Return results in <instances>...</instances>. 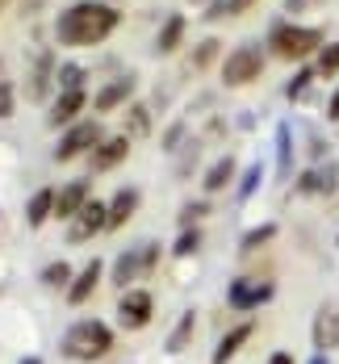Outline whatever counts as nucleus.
Listing matches in <instances>:
<instances>
[{
  "label": "nucleus",
  "instance_id": "24",
  "mask_svg": "<svg viewBox=\"0 0 339 364\" xmlns=\"http://www.w3.org/2000/svg\"><path fill=\"white\" fill-rule=\"evenodd\" d=\"M151 134V109L147 105H130L126 109V139H143Z\"/></svg>",
  "mask_w": 339,
  "mask_h": 364
},
{
  "label": "nucleus",
  "instance_id": "40",
  "mask_svg": "<svg viewBox=\"0 0 339 364\" xmlns=\"http://www.w3.org/2000/svg\"><path fill=\"white\" fill-rule=\"evenodd\" d=\"M268 364H294V356H289V352H272V356H268Z\"/></svg>",
  "mask_w": 339,
  "mask_h": 364
},
{
  "label": "nucleus",
  "instance_id": "21",
  "mask_svg": "<svg viewBox=\"0 0 339 364\" xmlns=\"http://www.w3.org/2000/svg\"><path fill=\"white\" fill-rule=\"evenodd\" d=\"M181 42H185V17H181V13H172V17L163 21L159 38H155V50H159V55H172Z\"/></svg>",
  "mask_w": 339,
  "mask_h": 364
},
{
  "label": "nucleus",
  "instance_id": "43",
  "mask_svg": "<svg viewBox=\"0 0 339 364\" xmlns=\"http://www.w3.org/2000/svg\"><path fill=\"white\" fill-rule=\"evenodd\" d=\"M0 9H4V0H0Z\"/></svg>",
  "mask_w": 339,
  "mask_h": 364
},
{
  "label": "nucleus",
  "instance_id": "23",
  "mask_svg": "<svg viewBox=\"0 0 339 364\" xmlns=\"http://www.w3.org/2000/svg\"><path fill=\"white\" fill-rule=\"evenodd\" d=\"M193 331H197V314L188 310V314H181V323L172 327V335H168V343H163V348H168V352H185L188 339H193Z\"/></svg>",
  "mask_w": 339,
  "mask_h": 364
},
{
  "label": "nucleus",
  "instance_id": "27",
  "mask_svg": "<svg viewBox=\"0 0 339 364\" xmlns=\"http://www.w3.org/2000/svg\"><path fill=\"white\" fill-rule=\"evenodd\" d=\"M289 168H294V143H289V126H281L276 130V172L289 176Z\"/></svg>",
  "mask_w": 339,
  "mask_h": 364
},
{
  "label": "nucleus",
  "instance_id": "30",
  "mask_svg": "<svg viewBox=\"0 0 339 364\" xmlns=\"http://www.w3.org/2000/svg\"><path fill=\"white\" fill-rule=\"evenodd\" d=\"M218 46H222L218 38H205V42L197 46V55H193V68H197V72H205V68H210V63L218 59Z\"/></svg>",
  "mask_w": 339,
  "mask_h": 364
},
{
  "label": "nucleus",
  "instance_id": "38",
  "mask_svg": "<svg viewBox=\"0 0 339 364\" xmlns=\"http://www.w3.org/2000/svg\"><path fill=\"white\" fill-rule=\"evenodd\" d=\"M323 0H285V13H306V9H318Z\"/></svg>",
  "mask_w": 339,
  "mask_h": 364
},
{
  "label": "nucleus",
  "instance_id": "33",
  "mask_svg": "<svg viewBox=\"0 0 339 364\" xmlns=\"http://www.w3.org/2000/svg\"><path fill=\"white\" fill-rule=\"evenodd\" d=\"M197 247H201V230H197V226H188V230L176 235V247H172V252H176V255H193Z\"/></svg>",
  "mask_w": 339,
  "mask_h": 364
},
{
  "label": "nucleus",
  "instance_id": "2",
  "mask_svg": "<svg viewBox=\"0 0 339 364\" xmlns=\"http://www.w3.org/2000/svg\"><path fill=\"white\" fill-rule=\"evenodd\" d=\"M109 348H113V331L105 323H97V318H84V323L68 327V335H63V356L80 364L109 356Z\"/></svg>",
  "mask_w": 339,
  "mask_h": 364
},
{
  "label": "nucleus",
  "instance_id": "31",
  "mask_svg": "<svg viewBox=\"0 0 339 364\" xmlns=\"http://www.w3.org/2000/svg\"><path fill=\"white\" fill-rule=\"evenodd\" d=\"M55 75H59V92H68V88H84V80H88L84 68H75V63H63Z\"/></svg>",
  "mask_w": 339,
  "mask_h": 364
},
{
  "label": "nucleus",
  "instance_id": "16",
  "mask_svg": "<svg viewBox=\"0 0 339 364\" xmlns=\"http://www.w3.org/2000/svg\"><path fill=\"white\" fill-rule=\"evenodd\" d=\"M252 335H256V323H252V318H247V323H239V327H230L222 339H218V348H214L210 364H230L239 352H243V343H247Z\"/></svg>",
  "mask_w": 339,
  "mask_h": 364
},
{
  "label": "nucleus",
  "instance_id": "37",
  "mask_svg": "<svg viewBox=\"0 0 339 364\" xmlns=\"http://www.w3.org/2000/svg\"><path fill=\"white\" fill-rule=\"evenodd\" d=\"M181 134H185V122H176V126H172V130L163 134V146H168V151H176V143H181Z\"/></svg>",
  "mask_w": 339,
  "mask_h": 364
},
{
  "label": "nucleus",
  "instance_id": "7",
  "mask_svg": "<svg viewBox=\"0 0 339 364\" xmlns=\"http://www.w3.org/2000/svg\"><path fill=\"white\" fill-rule=\"evenodd\" d=\"M272 281H256V277H239V281H230V289H226V306L230 310H239V314H252V310H260L264 301H272Z\"/></svg>",
  "mask_w": 339,
  "mask_h": 364
},
{
  "label": "nucleus",
  "instance_id": "11",
  "mask_svg": "<svg viewBox=\"0 0 339 364\" xmlns=\"http://www.w3.org/2000/svg\"><path fill=\"white\" fill-rule=\"evenodd\" d=\"M84 105H88V92H84V88H68V92L55 97V105H50V113H46V122H50V126H75L80 113H84Z\"/></svg>",
  "mask_w": 339,
  "mask_h": 364
},
{
  "label": "nucleus",
  "instance_id": "14",
  "mask_svg": "<svg viewBox=\"0 0 339 364\" xmlns=\"http://www.w3.org/2000/svg\"><path fill=\"white\" fill-rule=\"evenodd\" d=\"M126 155H130V139L113 134V139H101V146L88 155V164H92V172H113L117 164H126Z\"/></svg>",
  "mask_w": 339,
  "mask_h": 364
},
{
  "label": "nucleus",
  "instance_id": "6",
  "mask_svg": "<svg viewBox=\"0 0 339 364\" xmlns=\"http://www.w3.org/2000/svg\"><path fill=\"white\" fill-rule=\"evenodd\" d=\"M264 75V50L260 46H235L230 55H226L222 63V84L226 88H243V84H256Z\"/></svg>",
  "mask_w": 339,
  "mask_h": 364
},
{
  "label": "nucleus",
  "instance_id": "35",
  "mask_svg": "<svg viewBox=\"0 0 339 364\" xmlns=\"http://www.w3.org/2000/svg\"><path fill=\"white\" fill-rule=\"evenodd\" d=\"M205 214H210V205H205V201H188L185 210H181V226L188 230V226H197Z\"/></svg>",
  "mask_w": 339,
  "mask_h": 364
},
{
  "label": "nucleus",
  "instance_id": "15",
  "mask_svg": "<svg viewBox=\"0 0 339 364\" xmlns=\"http://www.w3.org/2000/svg\"><path fill=\"white\" fill-rule=\"evenodd\" d=\"M339 184V168L335 164H323V168H306L298 176V193L301 197H323V193H335Z\"/></svg>",
  "mask_w": 339,
  "mask_h": 364
},
{
  "label": "nucleus",
  "instance_id": "25",
  "mask_svg": "<svg viewBox=\"0 0 339 364\" xmlns=\"http://www.w3.org/2000/svg\"><path fill=\"white\" fill-rule=\"evenodd\" d=\"M72 264H63V259H55V264H46V272H42V285L46 289H63L68 293V285H72Z\"/></svg>",
  "mask_w": 339,
  "mask_h": 364
},
{
  "label": "nucleus",
  "instance_id": "29",
  "mask_svg": "<svg viewBox=\"0 0 339 364\" xmlns=\"http://www.w3.org/2000/svg\"><path fill=\"white\" fill-rule=\"evenodd\" d=\"M272 239H276V226H272V222H268V226H256V230L243 235V252H256V247L272 243Z\"/></svg>",
  "mask_w": 339,
  "mask_h": 364
},
{
  "label": "nucleus",
  "instance_id": "26",
  "mask_svg": "<svg viewBox=\"0 0 339 364\" xmlns=\"http://www.w3.org/2000/svg\"><path fill=\"white\" fill-rule=\"evenodd\" d=\"M314 75H323V80L339 75V42H331V46L318 50V59H314Z\"/></svg>",
  "mask_w": 339,
  "mask_h": 364
},
{
  "label": "nucleus",
  "instance_id": "13",
  "mask_svg": "<svg viewBox=\"0 0 339 364\" xmlns=\"http://www.w3.org/2000/svg\"><path fill=\"white\" fill-rule=\"evenodd\" d=\"M92 197V181H72V184H63L59 193H55V218H63V222H72L80 210H84V201Z\"/></svg>",
  "mask_w": 339,
  "mask_h": 364
},
{
  "label": "nucleus",
  "instance_id": "20",
  "mask_svg": "<svg viewBox=\"0 0 339 364\" xmlns=\"http://www.w3.org/2000/svg\"><path fill=\"white\" fill-rule=\"evenodd\" d=\"M46 218H55V188H38L34 197H30V205H26V222L42 230Z\"/></svg>",
  "mask_w": 339,
  "mask_h": 364
},
{
  "label": "nucleus",
  "instance_id": "5",
  "mask_svg": "<svg viewBox=\"0 0 339 364\" xmlns=\"http://www.w3.org/2000/svg\"><path fill=\"white\" fill-rule=\"evenodd\" d=\"M101 139H105V126H101L97 117H84V122H75V126L63 130V139L55 146V159H59V164H72L80 155H92V151L101 146Z\"/></svg>",
  "mask_w": 339,
  "mask_h": 364
},
{
  "label": "nucleus",
  "instance_id": "8",
  "mask_svg": "<svg viewBox=\"0 0 339 364\" xmlns=\"http://www.w3.org/2000/svg\"><path fill=\"white\" fill-rule=\"evenodd\" d=\"M155 314V297L147 289H126L122 301H117V323L126 331H143Z\"/></svg>",
  "mask_w": 339,
  "mask_h": 364
},
{
  "label": "nucleus",
  "instance_id": "10",
  "mask_svg": "<svg viewBox=\"0 0 339 364\" xmlns=\"http://www.w3.org/2000/svg\"><path fill=\"white\" fill-rule=\"evenodd\" d=\"M310 339H314V348L327 356V352H335L339 348V301H327L318 314H314V327H310Z\"/></svg>",
  "mask_w": 339,
  "mask_h": 364
},
{
  "label": "nucleus",
  "instance_id": "19",
  "mask_svg": "<svg viewBox=\"0 0 339 364\" xmlns=\"http://www.w3.org/2000/svg\"><path fill=\"white\" fill-rule=\"evenodd\" d=\"M59 72L55 68V55L42 50L34 59V72H30V101H46V88H50V75Z\"/></svg>",
  "mask_w": 339,
  "mask_h": 364
},
{
  "label": "nucleus",
  "instance_id": "18",
  "mask_svg": "<svg viewBox=\"0 0 339 364\" xmlns=\"http://www.w3.org/2000/svg\"><path fill=\"white\" fill-rule=\"evenodd\" d=\"M139 210V188H122L117 197L109 201V214H105V230H122L126 222L134 218Z\"/></svg>",
  "mask_w": 339,
  "mask_h": 364
},
{
  "label": "nucleus",
  "instance_id": "22",
  "mask_svg": "<svg viewBox=\"0 0 339 364\" xmlns=\"http://www.w3.org/2000/svg\"><path fill=\"white\" fill-rule=\"evenodd\" d=\"M235 181V159H230V155H222V159H218V164H210V172H205V193H222L226 184Z\"/></svg>",
  "mask_w": 339,
  "mask_h": 364
},
{
  "label": "nucleus",
  "instance_id": "41",
  "mask_svg": "<svg viewBox=\"0 0 339 364\" xmlns=\"http://www.w3.org/2000/svg\"><path fill=\"white\" fill-rule=\"evenodd\" d=\"M310 364H327V356H323V352H318V356H314V360H310Z\"/></svg>",
  "mask_w": 339,
  "mask_h": 364
},
{
  "label": "nucleus",
  "instance_id": "4",
  "mask_svg": "<svg viewBox=\"0 0 339 364\" xmlns=\"http://www.w3.org/2000/svg\"><path fill=\"white\" fill-rule=\"evenodd\" d=\"M155 264H159V243H139V247L122 252L117 264H113V285H117L122 293L139 289L134 281H147L151 272H155Z\"/></svg>",
  "mask_w": 339,
  "mask_h": 364
},
{
  "label": "nucleus",
  "instance_id": "1",
  "mask_svg": "<svg viewBox=\"0 0 339 364\" xmlns=\"http://www.w3.org/2000/svg\"><path fill=\"white\" fill-rule=\"evenodd\" d=\"M122 13L109 0H75L55 17V38L59 46H97L117 30Z\"/></svg>",
  "mask_w": 339,
  "mask_h": 364
},
{
  "label": "nucleus",
  "instance_id": "28",
  "mask_svg": "<svg viewBox=\"0 0 339 364\" xmlns=\"http://www.w3.org/2000/svg\"><path fill=\"white\" fill-rule=\"evenodd\" d=\"M252 4H256V0H210V13H205V17H210V21H214V17H239V13H247Z\"/></svg>",
  "mask_w": 339,
  "mask_h": 364
},
{
  "label": "nucleus",
  "instance_id": "36",
  "mask_svg": "<svg viewBox=\"0 0 339 364\" xmlns=\"http://www.w3.org/2000/svg\"><path fill=\"white\" fill-rule=\"evenodd\" d=\"M13 105H17L13 84H9V80H0V117H9V113H13Z\"/></svg>",
  "mask_w": 339,
  "mask_h": 364
},
{
  "label": "nucleus",
  "instance_id": "34",
  "mask_svg": "<svg viewBox=\"0 0 339 364\" xmlns=\"http://www.w3.org/2000/svg\"><path fill=\"white\" fill-rule=\"evenodd\" d=\"M310 84H314V68H301V72L289 80V88H285V92H289V101H301Z\"/></svg>",
  "mask_w": 339,
  "mask_h": 364
},
{
  "label": "nucleus",
  "instance_id": "9",
  "mask_svg": "<svg viewBox=\"0 0 339 364\" xmlns=\"http://www.w3.org/2000/svg\"><path fill=\"white\" fill-rule=\"evenodd\" d=\"M105 214H109V205H105V201H97V197H88V201H84V210L68 222V243H84V239L101 235V230H105Z\"/></svg>",
  "mask_w": 339,
  "mask_h": 364
},
{
  "label": "nucleus",
  "instance_id": "17",
  "mask_svg": "<svg viewBox=\"0 0 339 364\" xmlns=\"http://www.w3.org/2000/svg\"><path fill=\"white\" fill-rule=\"evenodd\" d=\"M101 272H105V264H101V259H88L84 272L72 277V285H68V306H84V301L97 293V285H101Z\"/></svg>",
  "mask_w": 339,
  "mask_h": 364
},
{
  "label": "nucleus",
  "instance_id": "12",
  "mask_svg": "<svg viewBox=\"0 0 339 364\" xmlns=\"http://www.w3.org/2000/svg\"><path fill=\"white\" fill-rule=\"evenodd\" d=\"M134 88H139V80L134 75H117V80H109L97 97H92V109L97 113H113V109H122L130 97H134Z\"/></svg>",
  "mask_w": 339,
  "mask_h": 364
},
{
  "label": "nucleus",
  "instance_id": "42",
  "mask_svg": "<svg viewBox=\"0 0 339 364\" xmlns=\"http://www.w3.org/2000/svg\"><path fill=\"white\" fill-rule=\"evenodd\" d=\"M21 364H42V360H38V356H26V360H21Z\"/></svg>",
  "mask_w": 339,
  "mask_h": 364
},
{
  "label": "nucleus",
  "instance_id": "3",
  "mask_svg": "<svg viewBox=\"0 0 339 364\" xmlns=\"http://www.w3.org/2000/svg\"><path fill=\"white\" fill-rule=\"evenodd\" d=\"M268 46H272V55H276V59L298 63V59H310L314 50H323V30H318V26L276 21V26L268 30Z\"/></svg>",
  "mask_w": 339,
  "mask_h": 364
},
{
  "label": "nucleus",
  "instance_id": "32",
  "mask_svg": "<svg viewBox=\"0 0 339 364\" xmlns=\"http://www.w3.org/2000/svg\"><path fill=\"white\" fill-rule=\"evenodd\" d=\"M264 181V168L260 164H252L247 172H243V181H239V201H247V197H256V188Z\"/></svg>",
  "mask_w": 339,
  "mask_h": 364
},
{
  "label": "nucleus",
  "instance_id": "39",
  "mask_svg": "<svg viewBox=\"0 0 339 364\" xmlns=\"http://www.w3.org/2000/svg\"><path fill=\"white\" fill-rule=\"evenodd\" d=\"M327 117H331V122H339V88H335V97H331V105H327Z\"/></svg>",
  "mask_w": 339,
  "mask_h": 364
},
{
  "label": "nucleus",
  "instance_id": "44",
  "mask_svg": "<svg viewBox=\"0 0 339 364\" xmlns=\"http://www.w3.org/2000/svg\"><path fill=\"white\" fill-rule=\"evenodd\" d=\"M197 4H201V0H197Z\"/></svg>",
  "mask_w": 339,
  "mask_h": 364
}]
</instances>
